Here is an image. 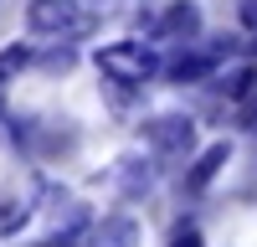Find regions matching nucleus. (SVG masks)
<instances>
[{
	"instance_id": "nucleus-1",
	"label": "nucleus",
	"mask_w": 257,
	"mask_h": 247,
	"mask_svg": "<svg viewBox=\"0 0 257 247\" xmlns=\"http://www.w3.org/2000/svg\"><path fill=\"white\" fill-rule=\"evenodd\" d=\"M98 62V72L118 82V88H144L149 77H160L165 72V57L155 52V41H144V36H118V41H103V47L93 52Z\"/></svg>"
},
{
	"instance_id": "nucleus-2",
	"label": "nucleus",
	"mask_w": 257,
	"mask_h": 247,
	"mask_svg": "<svg viewBox=\"0 0 257 247\" xmlns=\"http://www.w3.org/2000/svg\"><path fill=\"white\" fill-rule=\"evenodd\" d=\"M26 26H31V36H47V41H82V36H93L98 16L82 0H31Z\"/></svg>"
},
{
	"instance_id": "nucleus-3",
	"label": "nucleus",
	"mask_w": 257,
	"mask_h": 247,
	"mask_svg": "<svg viewBox=\"0 0 257 247\" xmlns=\"http://www.w3.org/2000/svg\"><path fill=\"white\" fill-rule=\"evenodd\" d=\"M139 134H144V150H149V155H160V160H180V155L196 150V118L180 113V108L144 118V124H139Z\"/></svg>"
},
{
	"instance_id": "nucleus-4",
	"label": "nucleus",
	"mask_w": 257,
	"mask_h": 247,
	"mask_svg": "<svg viewBox=\"0 0 257 247\" xmlns=\"http://www.w3.org/2000/svg\"><path fill=\"white\" fill-rule=\"evenodd\" d=\"M231 52V41H211V47H196V41H185L180 52L165 57V77L170 82H211L221 72V57Z\"/></svg>"
},
{
	"instance_id": "nucleus-5",
	"label": "nucleus",
	"mask_w": 257,
	"mask_h": 247,
	"mask_svg": "<svg viewBox=\"0 0 257 247\" xmlns=\"http://www.w3.org/2000/svg\"><path fill=\"white\" fill-rule=\"evenodd\" d=\"M201 26H206V16H201L196 0H170V6L149 21V36H155V41H170V47H185V41L201 36Z\"/></svg>"
},
{
	"instance_id": "nucleus-6",
	"label": "nucleus",
	"mask_w": 257,
	"mask_h": 247,
	"mask_svg": "<svg viewBox=\"0 0 257 247\" xmlns=\"http://www.w3.org/2000/svg\"><path fill=\"white\" fill-rule=\"evenodd\" d=\"M155 160L160 155H123L113 165V185H118L123 196H149V191H155V175H160Z\"/></svg>"
},
{
	"instance_id": "nucleus-7",
	"label": "nucleus",
	"mask_w": 257,
	"mask_h": 247,
	"mask_svg": "<svg viewBox=\"0 0 257 247\" xmlns=\"http://www.w3.org/2000/svg\"><path fill=\"white\" fill-rule=\"evenodd\" d=\"M226 160H231V144H226V139L206 144V150L196 155V165L185 170V180H180V185H185V196H201L206 185H211V180H216V175L226 170Z\"/></svg>"
},
{
	"instance_id": "nucleus-8",
	"label": "nucleus",
	"mask_w": 257,
	"mask_h": 247,
	"mask_svg": "<svg viewBox=\"0 0 257 247\" xmlns=\"http://www.w3.org/2000/svg\"><path fill=\"white\" fill-rule=\"evenodd\" d=\"M88 247H139V221L128 216V211L98 216L93 232H88Z\"/></svg>"
},
{
	"instance_id": "nucleus-9",
	"label": "nucleus",
	"mask_w": 257,
	"mask_h": 247,
	"mask_svg": "<svg viewBox=\"0 0 257 247\" xmlns=\"http://www.w3.org/2000/svg\"><path fill=\"white\" fill-rule=\"evenodd\" d=\"M211 88H216V98H226V103H252L257 98V62H237V67L216 72Z\"/></svg>"
},
{
	"instance_id": "nucleus-10",
	"label": "nucleus",
	"mask_w": 257,
	"mask_h": 247,
	"mask_svg": "<svg viewBox=\"0 0 257 247\" xmlns=\"http://www.w3.org/2000/svg\"><path fill=\"white\" fill-rule=\"evenodd\" d=\"M26 67H36V47H31V41H11V47H0V82L21 77Z\"/></svg>"
},
{
	"instance_id": "nucleus-11",
	"label": "nucleus",
	"mask_w": 257,
	"mask_h": 247,
	"mask_svg": "<svg viewBox=\"0 0 257 247\" xmlns=\"http://www.w3.org/2000/svg\"><path fill=\"white\" fill-rule=\"evenodd\" d=\"M77 41H52V52L47 57H36V67H47V72H72L77 67Z\"/></svg>"
},
{
	"instance_id": "nucleus-12",
	"label": "nucleus",
	"mask_w": 257,
	"mask_h": 247,
	"mask_svg": "<svg viewBox=\"0 0 257 247\" xmlns=\"http://www.w3.org/2000/svg\"><path fill=\"white\" fill-rule=\"evenodd\" d=\"M26 221H31V206L26 201H0V237H16Z\"/></svg>"
},
{
	"instance_id": "nucleus-13",
	"label": "nucleus",
	"mask_w": 257,
	"mask_h": 247,
	"mask_svg": "<svg viewBox=\"0 0 257 247\" xmlns=\"http://www.w3.org/2000/svg\"><path fill=\"white\" fill-rule=\"evenodd\" d=\"M170 247H206V242H201V226H190V221H185V226H175Z\"/></svg>"
},
{
	"instance_id": "nucleus-14",
	"label": "nucleus",
	"mask_w": 257,
	"mask_h": 247,
	"mask_svg": "<svg viewBox=\"0 0 257 247\" xmlns=\"http://www.w3.org/2000/svg\"><path fill=\"white\" fill-rule=\"evenodd\" d=\"M237 21L247 31H257V0H237Z\"/></svg>"
},
{
	"instance_id": "nucleus-15",
	"label": "nucleus",
	"mask_w": 257,
	"mask_h": 247,
	"mask_svg": "<svg viewBox=\"0 0 257 247\" xmlns=\"http://www.w3.org/2000/svg\"><path fill=\"white\" fill-rule=\"evenodd\" d=\"M0 124H6V82H0Z\"/></svg>"
},
{
	"instance_id": "nucleus-16",
	"label": "nucleus",
	"mask_w": 257,
	"mask_h": 247,
	"mask_svg": "<svg viewBox=\"0 0 257 247\" xmlns=\"http://www.w3.org/2000/svg\"><path fill=\"white\" fill-rule=\"evenodd\" d=\"M252 57H257V41H252Z\"/></svg>"
},
{
	"instance_id": "nucleus-17",
	"label": "nucleus",
	"mask_w": 257,
	"mask_h": 247,
	"mask_svg": "<svg viewBox=\"0 0 257 247\" xmlns=\"http://www.w3.org/2000/svg\"><path fill=\"white\" fill-rule=\"evenodd\" d=\"M252 124H257V113H252Z\"/></svg>"
}]
</instances>
